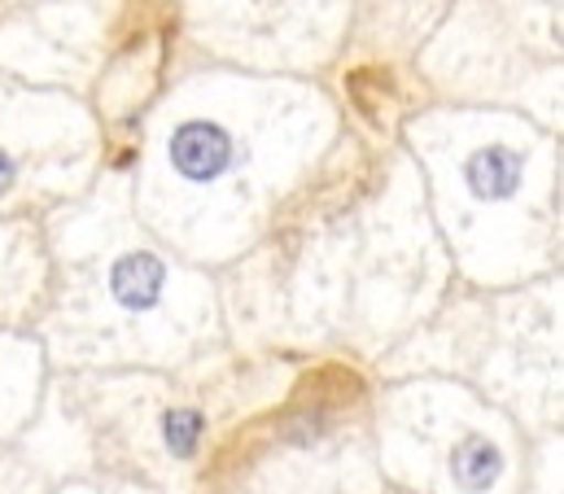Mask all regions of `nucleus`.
<instances>
[{
    "label": "nucleus",
    "instance_id": "6",
    "mask_svg": "<svg viewBox=\"0 0 564 494\" xmlns=\"http://www.w3.org/2000/svg\"><path fill=\"white\" fill-rule=\"evenodd\" d=\"M13 175H18V167H13V158L0 149V197L9 193V184H13Z\"/></svg>",
    "mask_w": 564,
    "mask_h": 494
},
{
    "label": "nucleus",
    "instance_id": "3",
    "mask_svg": "<svg viewBox=\"0 0 564 494\" xmlns=\"http://www.w3.org/2000/svg\"><path fill=\"white\" fill-rule=\"evenodd\" d=\"M162 284H166V267L144 249L123 254L115 262V271H110V289L128 311H149L162 298Z\"/></svg>",
    "mask_w": 564,
    "mask_h": 494
},
{
    "label": "nucleus",
    "instance_id": "4",
    "mask_svg": "<svg viewBox=\"0 0 564 494\" xmlns=\"http://www.w3.org/2000/svg\"><path fill=\"white\" fill-rule=\"evenodd\" d=\"M503 477V451L477 433H468L464 442H455L451 451V482L459 491H490Z\"/></svg>",
    "mask_w": 564,
    "mask_h": 494
},
{
    "label": "nucleus",
    "instance_id": "2",
    "mask_svg": "<svg viewBox=\"0 0 564 494\" xmlns=\"http://www.w3.org/2000/svg\"><path fill=\"white\" fill-rule=\"evenodd\" d=\"M464 180L473 189V197L481 202H503L517 193L521 184V153L508 149V144H490V149H477L464 167Z\"/></svg>",
    "mask_w": 564,
    "mask_h": 494
},
{
    "label": "nucleus",
    "instance_id": "1",
    "mask_svg": "<svg viewBox=\"0 0 564 494\" xmlns=\"http://www.w3.org/2000/svg\"><path fill=\"white\" fill-rule=\"evenodd\" d=\"M232 162H237V144H232L228 127L206 124V119H193V124L175 127V136H171V167H175L184 180L210 184V180H219Z\"/></svg>",
    "mask_w": 564,
    "mask_h": 494
},
{
    "label": "nucleus",
    "instance_id": "5",
    "mask_svg": "<svg viewBox=\"0 0 564 494\" xmlns=\"http://www.w3.org/2000/svg\"><path fill=\"white\" fill-rule=\"evenodd\" d=\"M162 438L171 447V455H193L197 451V438H202V416L180 407V411H166L162 420Z\"/></svg>",
    "mask_w": 564,
    "mask_h": 494
}]
</instances>
